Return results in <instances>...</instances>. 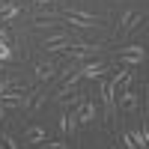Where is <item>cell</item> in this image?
<instances>
[{
	"label": "cell",
	"mask_w": 149,
	"mask_h": 149,
	"mask_svg": "<svg viewBox=\"0 0 149 149\" xmlns=\"http://www.w3.org/2000/svg\"><path fill=\"white\" fill-rule=\"evenodd\" d=\"M63 21H69L72 27H81V30H90V27H98V15H90V12H84V9H66L63 15H60Z\"/></svg>",
	"instance_id": "cell-1"
},
{
	"label": "cell",
	"mask_w": 149,
	"mask_h": 149,
	"mask_svg": "<svg viewBox=\"0 0 149 149\" xmlns=\"http://www.w3.org/2000/svg\"><path fill=\"white\" fill-rule=\"evenodd\" d=\"M102 51V45H90V42H72L66 48V57L69 60H78V63H90V60Z\"/></svg>",
	"instance_id": "cell-2"
},
{
	"label": "cell",
	"mask_w": 149,
	"mask_h": 149,
	"mask_svg": "<svg viewBox=\"0 0 149 149\" xmlns=\"http://www.w3.org/2000/svg\"><path fill=\"white\" fill-rule=\"evenodd\" d=\"M74 39L66 33V30H60V33H51V36H45V42H42V48L48 54H60V51H66V48L72 45Z\"/></svg>",
	"instance_id": "cell-3"
},
{
	"label": "cell",
	"mask_w": 149,
	"mask_h": 149,
	"mask_svg": "<svg viewBox=\"0 0 149 149\" xmlns=\"http://www.w3.org/2000/svg\"><path fill=\"white\" fill-rule=\"evenodd\" d=\"M143 60H146V48L143 45H128V48L119 51V63L122 66H140Z\"/></svg>",
	"instance_id": "cell-4"
},
{
	"label": "cell",
	"mask_w": 149,
	"mask_h": 149,
	"mask_svg": "<svg viewBox=\"0 0 149 149\" xmlns=\"http://www.w3.org/2000/svg\"><path fill=\"white\" fill-rule=\"evenodd\" d=\"M48 140V128L45 125H27V131H24V146H42Z\"/></svg>",
	"instance_id": "cell-5"
},
{
	"label": "cell",
	"mask_w": 149,
	"mask_h": 149,
	"mask_svg": "<svg viewBox=\"0 0 149 149\" xmlns=\"http://www.w3.org/2000/svg\"><path fill=\"white\" fill-rule=\"evenodd\" d=\"M102 104H104V113L107 116H113L116 113V86L113 84H102Z\"/></svg>",
	"instance_id": "cell-6"
},
{
	"label": "cell",
	"mask_w": 149,
	"mask_h": 149,
	"mask_svg": "<svg viewBox=\"0 0 149 149\" xmlns=\"http://www.w3.org/2000/svg\"><path fill=\"white\" fill-rule=\"evenodd\" d=\"M137 24H143V12H137V9L122 12V18H119V30H122V33H131Z\"/></svg>",
	"instance_id": "cell-7"
},
{
	"label": "cell",
	"mask_w": 149,
	"mask_h": 149,
	"mask_svg": "<svg viewBox=\"0 0 149 149\" xmlns=\"http://www.w3.org/2000/svg\"><path fill=\"white\" fill-rule=\"evenodd\" d=\"M116 104H119V110H128V113H134V110L140 107V98H137V93L122 90V93H119V98H116Z\"/></svg>",
	"instance_id": "cell-8"
},
{
	"label": "cell",
	"mask_w": 149,
	"mask_h": 149,
	"mask_svg": "<svg viewBox=\"0 0 149 149\" xmlns=\"http://www.w3.org/2000/svg\"><path fill=\"white\" fill-rule=\"evenodd\" d=\"M78 72H81V78H90V81H95V78H102V74L107 72V66L102 63V60H95V63H84Z\"/></svg>",
	"instance_id": "cell-9"
},
{
	"label": "cell",
	"mask_w": 149,
	"mask_h": 149,
	"mask_svg": "<svg viewBox=\"0 0 149 149\" xmlns=\"http://www.w3.org/2000/svg\"><path fill=\"white\" fill-rule=\"evenodd\" d=\"M21 15V6L15 3V0H0V24H6L12 18Z\"/></svg>",
	"instance_id": "cell-10"
},
{
	"label": "cell",
	"mask_w": 149,
	"mask_h": 149,
	"mask_svg": "<svg viewBox=\"0 0 149 149\" xmlns=\"http://www.w3.org/2000/svg\"><path fill=\"white\" fill-rule=\"evenodd\" d=\"M74 116H78V122H95V102H90V98H84Z\"/></svg>",
	"instance_id": "cell-11"
},
{
	"label": "cell",
	"mask_w": 149,
	"mask_h": 149,
	"mask_svg": "<svg viewBox=\"0 0 149 149\" xmlns=\"http://www.w3.org/2000/svg\"><path fill=\"white\" fill-rule=\"evenodd\" d=\"M36 81H51L54 74H57V66L54 63H36Z\"/></svg>",
	"instance_id": "cell-12"
},
{
	"label": "cell",
	"mask_w": 149,
	"mask_h": 149,
	"mask_svg": "<svg viewBox=\"0 0 149 149\" xmlns=\"http://www.w3.org/2000/svg\"><path fill=\"white\" fill-rule=\"evenodd\" d=\"M78 125H81V122H78L74 113H63V116H60V131H63V134H74Z\"/></svg>",
	"instance_id": "cell-13"
},
{
	"label": "cell",
	"mask_w": 149,
	"mask_h": 149,
	"mask_svg": "<svg viewBox=\"0 0 149 149\" xmlns=\"http://www.w3.org/2000/svg\"><path fill=\"white\" fill-rule=\"evenodd\" d=\"M128 134H131V140H134L137 149H149V128H134Z\"/></svg>",
	"instance_id": "cell-14"
},
{
	"label": "cell",
	"mask_w": 149,
	"mask_h": 149,
	"mask_svg": "<svg viewBox=\"0 0 149 149\" xmlns=\"http://www.w3.org/2000/svg\"><path fill=\"white\" fill-rule=\"evenodd\" d=\"M57 21H63V18L54 15V12H51V15H36V18H33V27H42V30H45V27H54Z\"/></svg>",
	"instance_id": "cell-15"
},
{
	"label": "cell",
	"mask_w": 149,
	"mask_h": 149,
	"mask_svg": "<svg viewBox=\"0 0 149 149\" xmlns=\"http://www.w3.org/2000/svg\"><path fill=\"white\" fill-rule=\"evenodd\" d=\"M110 84H113L116 90H119V86H128V84H131V69H122V72H116Z\"/></svg>",
	"instance_id": "cell-16"
},
{
	"label": "cell",
	"mask_w": 149,
	"mask_h": 149,
	"mask_svg": "<svg viewBox=\"0 0 149 149\" xmlns=\"http://www.w3.org/2000/svg\"><path fill=\"white\" fill-rule=\"evenodd\" d=\"M42 104H45V95L42 93H30V98H27V110H30V113H36Z\"/></svg>",
	"instance_id": "cell-17"
},
{
	"label": "cell",
	"mask_w": 149,
	"mask_h": 149,
	"mask_svg": "<svg viewBox=\"0 0 149 149\" xmlns=\"http://www.w3.org/2000/svg\"><path fill=\"white\" fill-rule=\"evenodd\" d=\"M12 57H15V54H12V48H9V42H0V63H9Z\"/></svg>",
	"instance_id": "cell-18"
},
{
	"label": "cell",
	"mask_w": 149,
	"mask_h": 149,
	"mask_svg": "<svg viewBox=\"0 0 149 149\" xmlns=\"http://www.w3.org/2000/svg\"><path fill=\"white\" fill-rule=\"evenodd\" d=\"M0 146L3 149H18V140L12 137V134H0Z\"/></svg>",
	"instance_id": "cell-19"
},
{
	"label": "cell",
	"mask_w": 149,
	"mask_h": 149,
	"mask_svg": "<svg viewBox=\"0 0 149 149\" xmlns=\"http://www.w3.org/2000/svg\"><path fill=\"white\" fill-rule=\"evenodd\" d=\"M42 149H69V146H66L63 140H45V143H42Z\"/></svg>",
	"instance_id": "cell-20"
},
{
	"label": "cell",
	"mask_w": 149,
	"mask_h": 149,
	"mask_svg": "<svg viewBox=\"0 0 149 149\" xmlns=\"http://www.w3.org/2000/svg\"><path fill=\"white\" fill-rule=\"evenodd\" d=\"M6 113H9V107H6L3 102H0V122H3V119H6Z\"/></svg>",
	"instance_id": "cell-21"
},
{
	"label": "cell",
	"mask_w": 149,
	"mask_h": 149,
	"mask_svg": "<svg viewBox=\"0 0 149 149\" xmlns=\"http://www.w3.org/2000/svg\"><path fill=\"white\" fill-rule=\"evenodd\" d=\"M0 42H9V30L6 27H0Z\"/></svg>",
	"instance_id": "cell-22"
},
{
	"label": "cell",
	"mask_w": 149,
	"mask_h": 149,
	"mask_svg": "<svg viewBox=\"0 0 149 149\" xmlns=\"http://www.w3.org/2000/svg\"><path fill=\"white\" fill-rule=\"evenodd\" d=\"M36 6H48V3H54V0H33Z\"/></svg>",
	"instance_id": "cell-23"
},
{
	"label": "cell",
	"mask_w": 149,
	"mask_h": 149,
	"mask_svg": "<svg viewBox=\"0 0 149 149\" xmlns=\"http://www.w3.org/2000/svg\"><path fill=\"white\" fill-rule=\"evenodd\" d=\"M6 86H9V84H6V81H0V93H3V90H6Z\"/></svg>",
	"instance_id": "cell-24"
},
{
	"label": "cell",
	"mask_w": 149,
	"mask_h": 149,
	"mask_svg": "<svg viewBox=\"0 0 149 149\" xmlns=\"http://www.w3.org/2000/svg\"><path fill=\"white\" fill-rule=\"evenodd\" d=\"M3 66H6V63H0V72H3Z\"/></svg>",
	"instance_id": "cell-25"
}]
</instances>
